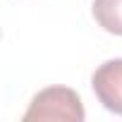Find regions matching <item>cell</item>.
Segmentation results:
<instances>
[{"mask_svg": "<svg viewBox=\"0 0 122 122\" xmlns=\"http://www.w3.org/2000/svg\"><path fill=\"white\" fill-rule=\"evenodd\" d=\"M91 86H93V93L103 103L105 110L122 115V60L103 62L93 72Z\"/></svg>", "mask_w": 122, "mask_h": 122, "instance_id": "7a4b0ae2", "label": "cell"}, {"mask_svg": "<svg viewBox=\"0 0 122 122\" xmlns=\"http://www.w3.org/2000/svg\"><path fill=\"white\" fill-rule=\"evenodd\" d=\"M93 19L108 34L122 36V0H93Z\"/></svg>", "mask_w": 122, "mask_h": 122, "instance_id": "3957f363", "label": "cell"}, {"mask_svg": "<svg viewBox=\"0 0 122 122\" xmlns=\"http://www.w3.org/2000/svg\"><path fill=\"white\" fill-rule=\"evenodd\" d=\"M86 117L81 98L77 91L67 86H50L43 89L34 96L29 110L24 112V122L34 120H70V122H81Z\"/></svg>", "mask_w": 122, "mask_h": 122, "instance_id": "6da1fadb", "label": "cell"}]
</instances>
